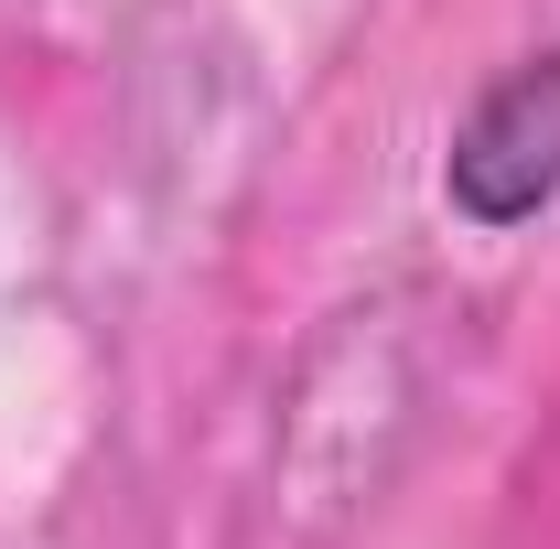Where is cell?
Returning <instances> with one entry per match:
<instances>
[{
    "label": "cell",
    "instance_id": "1",
    "mask_svg": "<svg viewBox=\"0 0 560 549\" xmlns=\"http://www.w3.org/2000/svg\"><path fill=\"white\" fill-rule=\"evenodd\" d=\"M442 184L475 226H528L550 206L560 195V55H528L475 97V119L453 130Z\"/></svg>",
    "mask_w": 560,
    "mask_h": 549
}]
</instances>
